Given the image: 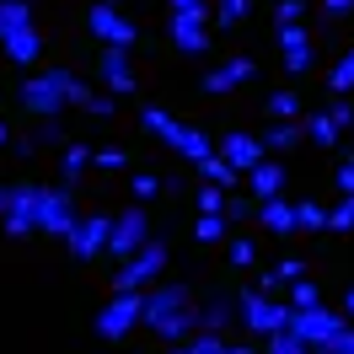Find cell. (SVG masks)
<instances>
[{
  "mask_svg": "<svg viewBox=\"0 0 354 354\" xmlns=\"http://www.w3.org/2000/svg\"><path fill=\"white\" fill-rule=\"evenodd\" d=\"M194 290L188 285H172V279H156L145 290V306H140V328H151L156 338H167V344H183L188 333H194Z\"/></svg>",
  "mask_w": 354,
  "mask_h": 354,
  "instance_id": "1",
  "label": "cell"
},
{
  "mask_svg": "<svg viewBox=\"0 0 354 354\" xmlns=\"http://www.w3.org/2000/svg\"><path fill=\"white\" fill-rule=\"evenodd\" d=\"M70 81H75V70L65 65H48V70H32L17 91V102H22L32 118H59L70 108Z\"/></svg>",
  "mask_w": 354,
  "mask_h": 354,
  "instance_id": "2",
  "label": "cell"
},
{
  "mask_svg": "<svg viewBox=\"0 0 354 354\" xmlns=\"http://www.w3.org/2000/svg\"><path fill=\"white\" fill-rule=\"evenodd\" d=\"M161 274H167V242H156V236H151L134 258H124V263L113 268V295H145Z\"/></svg>",
  "mask_w": 354,
  "mask_h": 354,
  "instance_id": "3",
  "label": "cell"
},
{
  "mask_svg": "<svg viewBox=\"0 0 354 354\" xmlns=\"http://www.w3.org/2000/svg\"><path fill=\"white\" fill-rule=\"evenodd\" d=\"M349 328V322H344V311L338 306H311V311H290V322H285V333L290 338H295V344H301V349H328L333 338H338V333Z\"/></svg>",
  "mask_w": 354,
  "mask_h": 354,
  "instance_id": "4",
  "label": "cell"
},
{
  "mask_svg": "<svg viewBox=\"0 0 354 354\" xmlns=\"http://www.w3.org/2000/svg\"><path fill=\"white\" fill-rule=\"evenodd\" d=\"M231 306H236V317H242V328L252 333V338H274V333L290 322V306H285V301H274V295H258V290H242Z\"/></svg>",
  "mask_w": 354,
  "mask_h": 354,
  "instance_id": "5",
  "label": "cell"
},
{
  "mask_svg": "<svg viewBox=\"0 0 354 354\" xmlns=\"http://www.w3.org/2000/svg\"><path fill=\"white\" fill-rule=\"evenodd\" d=\"M86 32L102 48H129V54H134V44H140V27H134L118 6H102V0H91V6H86Z\"/></svg>",
  "mask_w": 354,
  "mask_h": 354,
  "instance_id": "6",
  "label": "cell"
},
{
  "mask_svg": "<svg viewBox=\"0 0 354 354\" xmlns=\"http://www.w3.org/2000/svg\"><path fill=\"white\" fill-rule=\"evenodd\" d=\"M108 231H113V215H102V209L75 215V225H70V236H65V252L75 263H91V258L108 252Z\"/></svg>",
  "mask_w": 354,
  "mask_h": 354,
  "instance_id": "7",
  "label": "cell"
},
{
  "mask_svg": "<svg viewBox=\"0 0 354 354\" xmlns=\"http://www.w3.org/2000/svg\"><path fill=\"white\" fill-rule=\"evenodd\" d=\"M75 215H81V209H75V194H70L65 183H59V188H38V215H32V225H38L44 236H59V242H65Z\"/></svg>",
  "mask_w": 354,
  "mask_h": 354,
  "instance_id": "8",
  "label": "cell"
},
{
  "mask_svg": "<svg viewBox=\"0 0 354 354\" xmlns=\"http://www.w3.org/2000/svg\"><path fill=\"white\" fill-rule=\"evenodd\" d=\"M145 242H151V215H145L140 204L118 209V215H113V231H108V252L124 263V258H134Z\"/></svg>",
  "mask_w": 354,
  "mask_h": 354,
  "instance_id": "9",
  "label": "cell"
},
{
  "mask_svg": "<svg viewBox=\"0 0 354 354\" xmlns=\"http://www.w3.org/2000/svg\"><path fill=\"white\" fill-rule=\"evenodd\" d=\"M140 306H145V295H113L108 306L97 311V338H108V344H124L134 328H140Z\"/></svg>",
  "mask_w": 354,
  "mask_h": 354,
  "instance_id": "10",
  "label": "cell"
},
{
  "mask_svg": "<svg viewBox=\"0 0 354 354\" xmlns=\"http://www.w3.org/2000/svg\"><path fill=\"white\" fill-rule=\"evenodd\" d=\"M38 188H44V183H17V188H6V215H0V225H6L11 242H22V236L38 231V225H32V215H38Z\"/></svg>",
  "mask_w": 354,
  "mask_h": 354,
  "instance_id": "11",
  "label": "cell"
},
{
  "mask_svg": "<svg viewBox=\"0 0 354 354\" xmlns=\"http://www.w3.org/2000/svg\"><path fill=\"white\" fill-rule=\"evenodd\" d=\"M97 81H102V91H108L113 102L134 97V91H140V81H134V54L129 48H102V54H97Z\"/></svg>",
  "mask_w": 354,
  "mask_h": 354,
  "instance_id": "12",
  "label": "cell"
},
{
  "mask_svg": "<svg viewBox=\"0 0 354 354\" xmlns=\"http://www.w3.org/2000/svg\"><path fill=\"white\" fill-rule=\"evenodd\" d=\"M215 156H221L231 172H252L258 161H263V145H258V134H247V129H231V134H215Z\"/></svg>",
  "mask_w": 354,
  "mask_h": 354,
  "instance_id": "13",
  "label": "cell"
},
{
  "mask_svg": "<svg viewBox=\"0 0 354 354\" xmlns=\"http://www.w3.org/2000/svg\"><path fill=\"white\" fill-rule=\"evenodd\" d=\"M258 75V65L247 59V54H231L225 65H215V70H204V81H199V91L204 97H225V91H236V86H247Z\"/></svg>",
  "mask_w": 354,
  "mask_h": 354,
  "instance_id": "14",
  "label": "cell"
},
{
  "mask_svg": "<svg viewBox=\"0 0 354 354\" xmlns=\"http://www.w3.org/2000/svg\"><path fill=\"white\" fill-rule=\"evenodd\" d=\"M167 38H172V48L188 54V59L209 54V22H204V17H167Z\"/></svg>",
  "mask_w": 354,
  "mask_h": 354,
  "instance_id": "15",
  "label": "cell"
},
{
  "mask_svg": "<svg viewBox=\"0 0 354 354\" xmlns=\"http://www.w3.org/2000/svg\"><path fill=\"white\" fill-rule=\"evenodd\" d=\"M0 54H6L11 65L32 70L38 59H44V32H38V27H22V32H11V38H0Z\"/></svg>",
  "mask_w": 354,
  "mask_h": 354,
  "instance_id": "16",
  "label": "cell"
},
{
  "mask_svg": "<svg viewBox=\"0 0 354 354\" xmlns=\"http://www.w3.org/2000/svg\"><path fill=\"white\" fill-rule=\"evenodd\" d=\"M247 188H252V204H263V199H279V194H285V167L263 156V161H258V167L247 172Z\"/></svg>",
  "mask_w": 354,
  "mask_h": 354,
  "instance_id": "17",
  "label": "cell"
},
{
  "mask_svg": "<svg viewBox=\"0 0 354 354\" xmlns=\"http://www.w3.org/2000/svg\"><path fill=\"white\" fill-rule=\"evenodd\" d=\"M252 215H258V225H263L268 236H290V231H295V204H290L285 194H279V199H263Z\"/></svg>",
  "mask_w": 354,
  "mask_h": 354,
  "instance_id": "18",
  "label": "cell"
},
{
  "mask_svg": "<svg viewBox=\"0 0 354 354\" xmlns=\"http://www.w3.org/2000/svg\"><path fill=\"white\" fill-rule=\"evenodd\" d=\"M231 317H236V306H231L225 295H215L209 306H199V311H194V333H215V338H225Z\"/></svg>",
  "mask_w": 354,
  "mask_h": 354,
  "instance_id": "19",
  "label": "cell"
},
{
  "mask_svg": "<svg viewBox=\"0 0 354 354\" xmlns=\"http://www.w3.org/2000/svg\"><path fill=\"white\" fill-rule=\"evenodd\" d=\"M140 129L156 134V140H161V145L172 151V145H177V134H183V124H177L167 108H156V102H151V108H140Z\"/></svg>",
  "mask_w": 354,
  "mask_h": 354,
  "instance_id": "20",
  "label": "cell"
},
{
  "mask_svg": "<svg viewBox=\"0 0 354 354\" xmlns=\"http://www.w3.org/2000/svg\"><path fill=\"white\" fill-rule=\"evenodd\" d=\"M172 151L183 156V161H194V167H199L204 156H215V134H209V129H194V124H183V134H177Z\"/></svg>",
  "mask_w": 354,
  "mask_h": 354,
  "instance_id": "21",
  "label": "cell"
},
{
  "mask_svg": "<svg viewBox=\"0 0 354 354\" xmlns=\"http://www.w3.org/2000/svg\"><path fill=\"white\" fill-rule=\"evenodd\" d=\"M22 27H38L32 22V0H0V38H11Z\"/></svg>",
  "mask_w": 354,
  "mask_h": 354,
  "instance_id": "22",
  "label": "cell"
},
{
  "mask_svg": "<svg viewBox=\"0 0 354 354\" xmlns=\"http://www.w3.org/2000/svg\"><path fill=\"white\" fill-rule=\"evenodd\" d=\"M258 145H263V156L274 151H295V145H301V124H268L263 134H258Z\"/></svg>",
  "mask_w": 354,
  "mask_h": 354,
  "instance_id": "23",
  "label": "cell"
},
{
  "mask_svg": "<svg viewBox=\"0 0 354 354\" xmlns=\"http://www.w3.org/2000/svg\"><path fill=\"white\" fill-rule=\"evenodd\" d=\"M199 177L209 183V188H221V194H231V188L242 183V172H231L221 156H204V161H199Z\"/></svg>",
  "mask_w": 354,
  "mask_h": 354,
  "instance_id": "24",
  "label": "cell"
},
{
  "mask_svg": "<svg viewBox=\"0 0 354 354\" xmlns=\"http://www.w3.org/2000/svg\"><path fill=\"white\" fill-rule=\"evenodd\" d=\"M91 167V145H81V140H70L65 145V156H59V177H65V188L75 183V177Z\"/></svg>",
  "mask_w": 354,
  "mask_h": 354,
  "instance_id": "25",
  "label": "cell"
},
{
  "mask_svg": "<svg viewBox=\"0 0 354 354\" xmlns=\"http://www.w3.org/2000/svg\"><path fill=\"white\" fill-rule=\"evenodd\" d=\"M268 118H274V124H301V97H295V91H268Z\"/></svg>",
  "mask_w": 354,
  "mask_h": 354,
  "instance_id": "26",
  "label": "cell"
},
{
  "mask_svg": "<svg viewBox=\"0 0 354 354\" xmlns=\"http://www.w3.org/2000/svg\"><path fill=\"white\" fill-rule=\"evenodd\" d=\"M301 134H311V145H322V151H333L344 134L333 129V118L328 113H306V124H301Z\"/></svg>",
  "mask_w": 354,
  "mask_h": 354,
  "instance_id": "27",
  "label": "cell"
},
{
  "mask_svg": "<svg viewBox=\"0 0 354 354\" xmlns=\"http://www.w3.org/2000/svg\"><path fill=\"white\" fill-rule=\"evenodd\" d=\"M295 231H306V236L328 231V209H322L317 199H301V204H295Z\"/></svg>",
  "mask_w": 354,
  "mask_h": 354,
  "instance_id": "28",
  "label": "cell"
},
{
  "mask_svg": "<svg viewBox=\"0 0 354 354\" xmlns=\"http://www.w3.org/2000/svg\"><path fill=\"white\" fill-rule=\"evenodd\" d=\"M225 231H231V221H225V215H199V221H194V242L215 247V242H225Z\"/></svg>",
  "mask_w": 354,
  "mask_h": 354,
  "instance_id": "29",
  "label": "cell"
},
{
  "mask_svg": "<svg viewBox=\"0 0 354 354\" xmlns=\"http://www.w3.org/2000/svg\"><path fill=\"white\" fill-rule=\"evenodd\" d=\"M328 91H338V97L354 91V48H344V54H338V65L328 70Z\"/></svg>",
  "mask_w": 354,
  "mask_h": 354,
  "instance_id": "30",
  "label": "cell"
},
{
  "mask_svg": "<svg viewBox=\"0 0 354 354\" xmlns=\"http://www.w3.org/2000/svg\"><path fill=\"white\" fill-rule=\"evenodd\" d=\"M290 311H311V306H322V290L311 285V279H295L290 285V301H285Z\"/></svg>",
  "mask_w": 354,
  "mask_h": 354,
  "instance_id": "31",
  "label": "cell"
},
{
  "mask_svg": "<svg viewBox=\"0 0 354 354\" xmlns=\"http://www.w3.org/2000/svg\"><path fill=\"white\" fill-rule=\"evenodd\" d=\"M161 188H167V183H161V177H156V172H134V177H129V194H134V204L156 199Z\"/></svg>",
  "mask_w": 354,
  "mask_h": 354,
  "instance_id": "32",
  "label": "cell"
},
{
  "mask_svg": "<svg viewBox=\"0 0 354 354\" xmlns=\"http://www.w3.org/2000/svg\"><path fill=\"white\" fill-rule=\"evenodd\" d=\"M177 349H183V354H225L231 344L215 338V333H194V338H188V344H177Z\"/></svg>",
  "mask_w": 354,
  "mask_h": 354,
  "instance_id": "33",
  "label": "cell"
},
{
  "mask_svg": "<svg viewBox=\"0 0 354 354\" xmlns=\"http://www.w3.org/2000/svg\"><path fill=\"white\" fill-rule=\"evenodd\" d=\"M274 38H279V48H285V54H295V48H311L306 22H295V27H274Z\"/></svg>",
  "mask_w": 354,
  "mask_h": 354,
  "instance_id": "34",
  "label": "cell"
},
{
  "mask_svg": "<svg viewBox=\"0 0 354 354\" xmlns=\"http://www.w3.org/2000/svg\"><path fill=\"white\" fill-rule=\"evenodd\" d=\"M306 22V0H274V27H295Z\"/></svg>",
  "mask_w": 354,
  "mask_h": 354,
  "instance_id": "35",
  "label": "cell"
},
{
  "mask_svg": "<svg viewBox=\"0 0 354 354\" xmlns=\"http://www.w3.org/2000/svg\"><path fill=\"white\" fill-rule=\"evenodd\" d=\"M167 17H204V22H209L215 6H209V0H167Z\"/></svg>",
  "mask_w": 354,
  "mask_h": 354,
  "instance_id": "36",
  "label": "cell"
},
{
  "mask_svg": "<svg viewBox=\"0 0 354 354\" xmlns=\"http://www.w3.org/2000/svg\"><path fill=\"white\" fill-rule=\"evenodd\" d=\"M258 263V242L252 236H231V268H252Z\"/></svg>",
  "mask_w": 354,
  "mask_h": 354,
  "instance_id": "37",
  "label": "cell"
},
{
  "mask_svg": "<svg viewBox=\"0 0 354 354\" xmlns=\"http://www.w3.org/2000/svg\"><path fill=\"white\" fill-rule=\"evenodd\" d=\"M328 231H344V236L354 231V199H338L328 209Z\"/></svg>",
  "mask_w": 354,
  "mask_h": 354,
  "instance_id": "38",
  "label": "cell"
},
{
  "mask_svg": "<svg viewBox=\"0 0 354 354\" xmlns=\"http://www.w3.org/2000/svg\"><path fill=\"white\" fill-rule=\"evenodd\" d=\"M32 145H70V140H65V124H59V118H38Z\"/></svg>",
  "mask_w": 354,
  "mask_h": 354,
  "instance_id": "39",
  "label": "cell"
},
{
  "mask_svg": "<svg viewBox=\"0 0 354 354\" xmlns=\"http://www.w3.org/2000/svg\"><path fill=\"white\" fill-rule=\"evenodd\" d=\"M91 167H102V172H124V167H129V156L118 151V145H108V151L91 156Z\"/></svg>",
  "mask_w": 354,
  "mask_h": 354,
  "instance_id": "40",
  "label": "cell"
},
{
  "mask_svg": "<svg viewBox=\"0 0 354 354\" xmlns=\"http://www.w3.org/2000/svg\"><path fill=\"white\" fill-rule=\"evenodd\" d=\"M328 118H333V129H338V134H344V129H354V108H349V97H333Z\"/></svg>",
  "mask_w": 354,
  "mask_h": 354,
  "instance_id": "41",
  "label": "cell"
},
{
  "mask_svg": "<svg viewBox=\"0 0 354 354\" xmlns=\"http://www.w3.org/2000/svg\"><path fill=\"white\" fill-rule=\"evenodd\" d=\"M81 113H86V118H113V113H118V102H113L108 91H91V102H86Z\"/></svg>",
  "mask_w": 354,
  "mask_h": 354,
  "instance_id": "42",
  "label": "cell"
},
{
  "mask_svg": "<svg viewBox=\"0 0 354 354\" xmlns=\"http://www.w3.org/2000/svg\"><path fill=\"white\" fill-rule=\"evenodd\" d=\"M199 215H225V194L221 188H209V183L199 188Z\"/></svg>",
  "mask_w": 354,
  "mask_h": 354,
  "instance_id": "43",
  "label": "cell"
},
{
  "mask_svg": "<svg viewBox=\"0 0 354 354\" xmlns=\"http://www.w3.org/2000/svg\"><path fill=\"white\" fill-rule=\"evenodd\" d=\"M274 274H279V285H295V279H306V263H301V258H279Z\"/></svg>",
  "mask_w": 354,
  "mask_h": 354,
  "instance_id": "44",
  "label": "cell"
},
{
  "mask_svg": "<svg viewBox=\"0 0 354 354\" xmlns=\"http://www.w3.org/2000/svg\"><path fill=\"white\" fill-rule=\"evenodd\" d=\"M333 183H338V194H344V199H354V156H344V161H338Z\"/></svg>",
  "mask_w": 354,
  "mask_h": 354,
  "instance_id": "45",
  "label": "cell"
},
{
  "mask_svg": "<svg viewBox=\"0 0 354 354\" xmlns=\"http://www.w3.org/2000/svg\"><path fill=\"white\" fill-rule=\"evenodd\" d=\"M263 354H306V349H301V344H295V338H290V333L279 328L274 338H268V349H263Z\"/></svg>",
  "mask_w": 354,
  "mask_h": 354,
  "instance_id": "46",
  "label": "cell"
},
{
  "mask_svg": "<svg viewBox=\"0 0 354 354\" xmlns=\"http://www.w3.org/2000/svg\"><path fill=\"white\" fill-rule=\"evenodd\" d=\"M252 209H258L252 199H225V221H247Z\"/></svg>",
  "mask_w": 354,
  "mask_h": 354,
  "instance_id": "47",
  "label": "cell"
},
{
  "mask_svg": "<svg viewBox=\"0 0 354 354\" xmlns=\"http://www.w3.org/2000/svg\"><path fill=\"white\" fill-rule=\"evenodd\" d=\"M328 354H354V322H349V328H344V333H338V338L328 344Z\"/></svg>",
  "mask_w": 354,
  "mask_h": 354,
  "instance_id": "48",
  "label": "cell"
},
{
  "mask_svg": "<svg viewBox=\"0 0 354 354\" xmlns=\"http://www.w3.org/2000/svg\"><path fill=\"white\" fill-rule=\"evenodd\" d=\"M86 102H91V86L75 75V81H70V108H86Z\"/></svg>",
  "mask_w": 354,
  "mask_h": 354,
  "instance_id": "49",
  "label": "cell"
},
{
  "mask_svg": "<svg viewBox=\"0 0 354 354\" xmlns=\"http://www.w3.org/2000/svg\"><path fill=\"white\" fill-rule=\"evenodd\" d=\"M322 11H328V17H349L354 0H322Z\"/></svg>",
  "mask_w": 354,
  "mask_h": 354,
  "instance_id": "50",
  "label": "cell"
},
{
  "mask_svg": "<svg viewBox=\"0 0 354 354\" xmlns=\"http://www.w3.org/2000/svg\"><path fill=\"white\" fill-rule=\"evenodd\" d=\"M252 290H258V295H274V290H285V285H279V274L268 268V274H263V285H252Z\"/></svg>",
  "mask_w": 354,
  "mask_h": 354,
  "instance_id": "51",
  "label": "cell"
},
{
  "mask_svg": "<svg viewBox=\"0 0 354 354\" xmlns=\"http://www.w3.org/2000/svg\"><path fill=\"white\" fill-rule=\"evenodd\" d=\"M344 322H354V290H344Z\"/></svg>",
  "mask_w": 354,
  "mask_h": 354,
  "instance_id": "52",
  "label": "cell"
},
{
  "mask_svg": "<svg viewBox=\"0 0 354 354\" xmlns=\"http://www.w3.org/2000/svg\"><path fill=\"white\" fill-rule=\"evenodd\" d=\"M225 354H258V349H247V344H231V349H225Z\"/></svg>",
  "mask_w": 354,
  "mask_h": 354,
  "instance_id": "53",
  "label": "cell"
},
{
  "mask_svg": "<svg viewBox=\"0 0 354 354\" xmlns=\"http://www.w3.org/2000/svg\"><path fill=\"white\" fill-rule=\"evenodd\" d=\"M6 145H11V129H6V124H0V151H6Z\"/></svg>",
  "mask_w": 354,
  "mask_h": 354,
  "instance_id": "54",
  "label": "cell"
},
{
  "mask_svg": "<svg viewBox=\"0 0 354 354\" xmlns=\"http://www.w3.org/2000/svg\"><path fill=\"white\" fill-rule=\"evenodd\" d=\"M0 215H6V188H0Z\"/></svg>",
  "mask_w": 354,
  "mask_h": 354,
  "instance_id": "55",
  "label": "cell"
},
{
  "mask_svg": "<svg viewBox=\"0 0 354 354\" xmlns=\"http://www.w3.org/2000/svg\"><path fill=\"white\" fill-rule=\"evenodd\" d=\"M102 6H118V0H102Z\"/></svg>",
  "mask_w": 354,
  "mask_h": 354,
  "instance_id": "56",
  "label": "cell"
},
{
  "mask_svg": "<svg viewBox=\"0 0 354 354\" xmlns=\"http://www.w3.org/2000/svg\"><path fill=\"white\" fill-rule=\"evenodd\" d=\"M311 354H328V349H311Z\"/></svg>",
  "mask_w": 354,
  "mask_h": 354,
  "instance_id": "57",
  "label": "cell"
},
{
  "mask_svg": "<svg viewBox=\"0 0 354 354\" xmlns=\"http://www.w3.org/2000/svg\"><path fill=\"white\" fill-rule=\"evenodd\" d=\"M167 354H183V349H167Z\"/></svg>",
  "mask_w": 354,
  "mask_h": 354,
  "instance_id": "58",
  "label": "cell"
}]
</instances>
